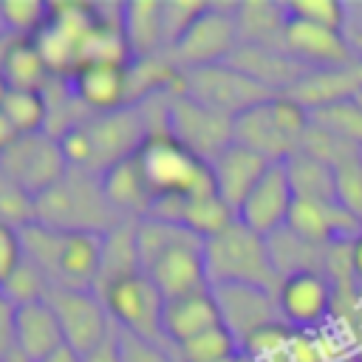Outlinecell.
Returning <instances> with one entry per match:
<instances>
[{"instance_id": "obj_25", "label": "cell", "mask_w": 362, "mask_h": 362, "mask_svg": "<svg viewBox=\"0 0 362 362\" xmlns=\"http://www.w3.org/2000/svg\"><path fill=\"white\" fill-rule=\"evenodd\" d=\"M102 189H105L107 201L113 204V209L127 221L147 218V212L153 206V192H150V187L141 175V167H139L136 156H130L127 161L107 170L102 175Z\"/></svg>"}, {"instance_id": "obj_11", "label": "cell", "mask_w": 362, "mask_h": 362, "mask_svg": "<svg viewBox=\"0 0 362 362\" xmlns=\"http://www.w3.org/2000/svg\"><path fill=\"white\" fill-rule=\"evenodd\" d=\"M184 93L195 102H201L209 110H218L229 119L240 116L243 110L277 96L269 88H263L257 79L235 68L232 62H218V65H204L184 71Z\"/></svg>"}, {"instance_id": "obj_41", "label": "cell", "mask_w": 362, "mask_h": 362, "mask_svg": "<svg viewBox=\"0 0 362 362\" xmlns=\"http://www.w3.org/2000/svg\"><path fill=\"white\" fill-rule=\"evenodd\" d=\"M226 362H255V359H252L249 354H243V351H238V354H235V356H229Z\"/></svg>"}, {"instance_id": "obj_29", "label": "cell", "mask_w": 362, "mask_h": 362, "mask_svg": "<svg viewBox=\"0 0 362 362\" xmlns=\"http://www.w3.org/2000/svg\"><path fill=\"white\" fill-rule=\"evenodd\" d=\"M17 136L45 133L48 130V99L45 90H8L3 110H0Z\"/></svg>"}, {"instance_id": "obj_35", "label": "cell", "mask_w": 362, "mask_h": 362, "mask_svg": "<svg viewBox=\"0 0 362 362\" xmlns=\"http://www.w3.org/2000/svg\"><path fill=\"white\" fill-rule=\"evenodd\" d=\"M23 260H25V252H23L20 229L0 223V288L8 286V280L17 274Z\"/></svg>"}, {"instance_id": "obj_20", "label": "cell", "mask_w": 362, "mask_h": 362, "mask_svg": "<svg viewBox=\"0 0 362 362\" xmlns=\"http://www.w3.org/2000/svg\"><path fill=\"white\" fill-rule=\"evenodd\" d=\"M269 164L272 161H266L263 156H257V153L232 141L229 147H223L209 161V173H212V181H215V195L238 215L240 204L255 189V184L263 178Z\"/></svg>"}, {"instance_id": "obj_24", "label": "cell", "mask_w": 362, "mask_h": 362, "mask_svg": "<svg viewBox=\"0 0 362 362\" xmlns=\"http://www.w3.org/2000/svg\"><path fill=\"white\" fill-rule=\"evenodd\" d=\"M122 31L133 59L156 57L167 48L164 34V3L158 0H133L122 3Z\"/></svg>"}, {"instance_id": "obj_30", "label": "cell", "mask_w": 362, "mask_h": 362, "mask_svg": "<svg viewBox=\"0 0 362 362\" xmlns=\"http://www.w3.org/2000/svg\"><path fill=\"white\" fill-rule=\"evenodd\" d=\"M51 17L45 0H0V28L17 40L37 37Z\"/></svg>"}, {"instance_id": "obj_9", "label": "cell", "mask_w": 362, "mask_h": 362, "mask_svg": "<svg viewBox=\"0 0 362 362\" xmlns=\"http://www.w3.org/2000/svg\"><path fill=\"white\" fill-rule=\"evenodd\" d=\"M235 6L238 3H206V8L173 42L170 57L175 59V65L181 71L229 62V57L240 45Z\"/></svg>"}, {"instance_id": "obj_39", "label": "cell", "mask_w": 362, "mask_h": 362, "mask_svg": "<svg viewBox=\"0 0 362 362\" xmlns=\"http://www.w3.org/2000/svg\"><path fill=\"white\" fill-rule=\"evenodd\" d=\"M14 40H17V37H11V34L0 31V76H3V65H6V57H8L11 45H14Z\"/></svg>"}, {"instance_id": "obj_36", "label": "cell", "mask_w": 362, "mask_h": 362, "mask_svg": "<svg viewBox=\"0 0 362 362\" xmlns=\"http://www.w3.org/2000/svg\"><path fill=\"white\" fill-rule=\"evenodd\" d=\"M14 308L17 303L0 288V362H6L14 348Z\"/></svg>"}, {"instance_id": "obj_26", "label": "cell", "mask_w": 362, "mask_h": 362, "mask_svg": "<svg viewBox=\"0 0 362 362\" xmlns=\"http://www.w3.org/2000/svg\"><path fill=\"white\" fill-rule=\"evenodd\" d=\"M235 23H238L240 45L283 51V31H286V6L283 3H238Z\"/></svg>"}, {"instance_id": "obj_4", "label": "cell", "mask_w": 362, "mask_h": 362, "mask_svg": "<svg viewBox=\"0 0 362 362\" xmlns=\"http://www.w3.org/2000/svg\"><path fill=\"white\" fill-rule=\"evenodd\" d=\"M34 221L51 229L96 232V235H107L110 229L127 223V218H122L107 201L102 189V178L74 167L59 184H54L48 192H42L34 201Z\"/></svg>"}, {"instance_id": "obj_17", "label": "cell", "mask_w": 362, "mask_h": 362, "mask_svg": "<svg viewBox=\"0 0 362 362\" xmlns=\"http://www.w3.org/2000/svg\"><path fill=\"white\" fill-rule=\"evenodd\" d=\"M68 90L88 113H110L133 105L130 93V65L113 62H85L74 71Z\"/></svg>"}, {"instance_id": "obj_19", "label": "cell", "mask_w": 362, "mask_h": 362, "mask_svg": "<svg viewBox=\"0 0 362 362\" xmlns=\"http://www.w3.org/2000/svg\"><path fill=\"white\" fill-rule=\"evenodd\" d=\"M14 348L25 362H45L65 348L62 325L45 297L17 303L14 308Z\"/></svg>"}, {"instance_id": "obj_16", "label": "cell", "mask_w": 362, "mask_h": 362, "mask_svg": "<svg viewBox=\"0 0 362 362\" xmlns=\"http://www.w3.org/2000/svg\"><path fill=\"white\" fill-rule=\"evenodd\" d=\"M212 297L221 311V322L235 334L238 342L260 331L263 325L283 322L277 297L269 288L257 286H240V283H221L212 286Z\"/></svg>"}, {"instance_id": "obj_18", "label": "cell", "mask_w": 362, "mask_h": 362, "mask_svg": "<svg viewBox=\"0 0 362 362\" xmlns=\"http://www.w3.org/2000/svg\"><path fill=\"white\" fill-rule=\"evenodd\" d=\"M283 51L291 54L297 62L308 65L311 71H334L354 62V51L348 48L345 34L291 17H286Z\"/></svg>"}, {"instance_id": "obj_34", "label": "cell", "mask_w": 362, "mask_h": 362, "mask_svg": "<svg viewBox=\"0 0 362 362\" xmlns=\"http://www.w3.org/2000/svg\"><path fill=\"white\" fill-rule=\"evenodd\" d=\"M283 6H286V17H291V20L322 25V28H331L339 34L345 31V6L337 0H291Z\"/></svg>"}, {"instance_id": "obj_12", "label": "cell", "mask_w": 362, "mask_h": 362, "mask_svg": "<svg viewBox=\"0 0 362 362\" xmlns=\"http://www.w3.org/2000/svg\"><path fill=\"white\" fill-rule=\"evenodd\" d=\"M164 130L181 141L187 150H192L206 164L232 144V119L204 107L201 102L189 99L184 90L167 93L164 102Z\"/></svg>"}, {"instance_id": "obj_2", "label": "cell", "mask_w": 362, "mask_h": 362, "mask_svg": "<svg viewBox=\"0 0 362 362\" xmlns=\"http://www.w3.org/2000/svg\"><path fill=\"white\" fill-rule=\"evenodd\" d=\"M153 133L144 105H130L110 113H90L68 133L59 136L65 158L74 170L102 178L116 164L127 161L141 150Z\"/></svg>"}, {"instance_id": "obj_22", "label": "cell", "mask_w": 362, "mask_h": 362, "mask_svg": "<svg viewBox=\"0 0 362 362\" xmlns=\"http://www.w3.org/2000/svg\"><path fill=\"white\" fill-rule=\"evenodd\" d=\"M215 325H223V322H221V311L212 297V288L173 297L164 303V337L175 351Z\"/></svg>"}, {"instance_id": "obj_14", "label": "cell", "mask_w": 362, "mask_h": 362, "mask_svg": "<svg viewBox=\"0 0 362 362\" xmlns=\"http://www.w3.org/2000/svg\"><path fill=\"white\" fill-rule=\"evenodd\" d=\"M274 297L286 325L294 331H314L331 320L334 280L325 272H294L280 280Z\"/></svg>"}, {"instance_id": "obj_10", "label": "cell", "mask_w": 362, "mask_h": 362, "mask_svg": "<svg viewBox=\"0 0 362 362\" xmlns=\"http://www.w3.org/2000/svg\"><path fill=\"white\" fill-rule=\"evenodd\" d=\"M71 164L57 136L51 133H31L17 136V141L0 156V173L34 201L59 184L68 175Z\"/></svg>"}, {"instance_id": "obj_27", "label": "cell", "mask_w": 362, "mask_h": 362, "mask_svg": "<svg viewBox=\"0 0 362 362\" xmlns=\"http://www.w3.org/2000/svg\"><path fill=\"white\" fill-rule=\"evenodd\" d=\"M3 79L8 90H45L51 74L34 45V40H14L6 65H3Z\"/></svg>"}, {"instance_id": "obj_1", "label": "cell", "mask_w": 362, "mask_h": 362, "mask_svg": "<svg viewBox=\"0 0 362 362\" xmlns=\"http://www.w3.org/2000/svg\"><path fill=\"white\" fill-rule=\"evenodd\" d=\"M136 252L141 272L156 283L164 300L209 288L204 240L187 226L141 218L136 221Z\"/></svg>"}, {"instance_id": "obj_40", "label": "cell", "mask_w": 362, "mask_h": 362, "mask_svg": "<svg viewBox=\"0 0 362 362\" xmlns=\"http://www.w3.org/2000/svg\"><path fill=\"white\" fill-rule=\"evenodd\" d=\"M45 362H82V356H76V354H74V351L65 345L62 351H57V354H54L51 359H45Z\"/></svg>"}, {"instance_id": "obj_38", "label": "cell", "mask_w": 362, "mask_h": 362, "mask_svg": "<svg viewBox=\"0 0 362 362\" xmlns=\"http://www.w3.org/2000/svg\"><path fill=\"white\" fill-rule=\"evenodd\" d=\"M348 274L356 283H362V235H356L348 243Z\"/></svg>"}, {"instance_id": "obj_5", "label": "cell", "mask_w": 362, "mask_h": 362, "mask_svg": "<svg viewBox=\"0 0 362 362\" xmlns=\"http://www.w3.org/2000/svg\"><path fill=\"white\" fill-rule=\"evenodd\" d=\"M311 113L291 96H272L232 119V141L277 164L300 153Z\"/></svg>"}, {"instance_id": "obj_7", "label": "cell", "mask_w": 362, "mask_h": 362, "mask_svg": "<svg viewBox=\"0 0 362 362\" xmlns=\"http://www.w3.org/2000/svg\"><path fill=\"white\" fill-rule=\"evenodd\" d=\"M204 263L209 288L221 283H240L277 291L280 286V274L272 263L266 238L255 235L240 221H235L221 235L204 240Z\"/></svg>"}, {"instance_id": "obj_3", "label": "cell", "mask_w": 362, "mask_h": 362, "mask_svg": "<svg viewBox=\"0 0 362 362\" xmlns=\"http://www.w3.org/2000/svg\"><path fill=\"white\" fill-rule=\"evenodd\" d=\"M25 260L45 277L48 288L93 291L105 235L96 232H65L45 223H28L20 229Z\"/></svg>"}, {"instance_id": "obj_37", "label": "cell", "mask_w": 362, "mask_h": 362, "mask_svg": "<svg viewBox=\"0 0 362 362\" xmlns=\"http://www.w3.org/2000/svg\"><path fill=\"white\" fill-rule=\"evenodd\" d=\"M82 362H124V356H122V342H119V331H113L96 351L85 354Z\"/></svg>"}, {"instance_id": "obj_31", "label": "cell", "mask_w": 362, "mask_h": 362, "mask_svg": "<svg viewBox=\"0 0 362 362\" xmlns=\"http://www.w3.org/2000/svg\"><path fill=\"white\" fill-rule=\"evenodd\" d=\"M311 122H317L320 127L331 130L334 136L362 147V99H342V102H331L322 107L308 110Z\"/></svg>"}, {"instance_id": "obj_23", "label": "cell", "mask_w": 362, "mask_h": 362, "mask_svg": "<svg viewBox=\"0 0 362 362\" xmlns=\"http://www.w3.org/2000/svg\"><path fill=\"white\" fill-rule=\"evenodd\" d=\"M283 96H291L305 110L342 102V99H362V62L354 59L351 65H342L334 71H311L297 88H291Z\"/></svg>"}, {"instance_id": "obj_28", "label": "cell", "mask_w": 362, "mask_h": 362, "mask_svg": "<svg viewBox=\"0 0 362 362\" xmlns=\"http://www.w3.org/2000/svg\"><path fill=\"white\" fill-rule=\"evenodd\" d=\"M288 181L294 189V198H314V201H337L334 195V173L325 161L308 156V153H294L286 158Z\"/></svg>"}, {"instance_id": "obj_21", "label": "cell", "mask_w": 362, "mask_h": 362, "mask_svg": "<svg viewBox=\"0 0 362 362\" xmlns=\"http://www.w3.org/2000/svg\"><path fill=\"white\" fill-rule=\"evenodd\" d=\"M229 62L235 68H240L243 74H249L252 79H257L263 88H269L272 93L283 96L291 88H297L311 68L297 62L291 54L280 51V48H257V45H238V51L229 57Z\"/></svg>"}, {"instance_id": "obj_13", "label": "cell", "mask_w": 362, "mask_h": 362, "mask_svg": "<svg viewBox=\"0 0 362 362\" xmlns=\"http://www.w3.org/2000/svg\"><path fill=\"white\" fill-rule=\"evenodd\" d=\"M45 300L57 311V320L62 325L65 345L85 356L96 351L110 334V314L96 291H74V288H48Z\"/></svg>"}, {"instance_id": "obj_8", "label": "cell", "mask_w": 362, "mask_h": 362, "mask_svg": "<svg viewBox=\"0 0 362 362\" xmlns=\"http://www.w3.org/2000/svg\"><path fill=\"white\" fill-rule=\"evenodd\" d=\"M110 320L119 325V331L170 354V342L164 337V294L156 288V283L144 274H127L116 283H110L105 291H99Z\"/></svg>"}, {"instance_id": "obj_15", "label": "cell", "mask_w": 362, "mask_h": 362, "mask_svg": "<svg viewBox=\"0 0 362 362\" xmlns=\"http://www.w3.org/2000/svg\"><path fill=\"white\" fill-rule=\"evenodd\" d=\"M291 206H294V189L288 181V170H286V161H277V164H269L263 178L246 195V201L238 209V221L255 235L272 238L288 226Z\"/></svg>"}, {"instance_id": "obj_33", "label": "cell", "mask_w": 362, "mask_h": 362, "mask_svg": "<svg viewBox=\"0 0 362 362\" xmlns=\"http://www.w3.org/2000/svg\"><path fill=\"white\" fill-rule=\"evenodd\" d=\"M238 351H240V342L226 325H215L178 348L181 362H226Z\"/></svg>"}, {"instance_id": "obj_6", "label": "cell", "mask_w": 362, "mask_h": 362, "mask_svg": "<svg viewBox=\"0 0 362 362\" xmlns=\"http://www.w3.org/2000/svg\"><path fill=\"white\" fill-rule=\"evenodd\" d=\"M141 175L156 198H198L212 195L215 181L209 164L175 141L167 130L150 133L141 150L136 153Z\"/></svg>"}, {"instance_id": "obj_32", "label": "cell", "mask_w": 362, "mask_h": 362, "mask_svg": "<svg viewBox=\"0 0 362 362\" xmlns=\"http://www.w3.org/2000/svg\"><path fill=\"white\" fill-rule=\"evenodd\" d=\"M331 173L337 204L362 221V147H354L339 161H334Z\"/></svg>"}, {"instance_id": "obj_42", "label": "cell", "mask_w": 362, "mask_h": 362, "mask_svg": "<svg viewBox=\"0 0 362 362\" xmlns=\"http://www.w3.org/2000/svg\"><path fill=\"white\" fill-rule=\"evenodd\" d=\"M6 93H8V85H6V79L0 76V110H3V102H6Z\"/></svg>"}]
</instances>
